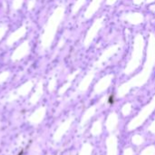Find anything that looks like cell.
Segmentation results:
<instances>
[{"label": "cell", "instance_id": "obj_1", "mask_svg": "<svg viewBox=\"0 0 155 155\" xmlns=\"http://www.w3.org/2000/svg\"><path fill=\"white\" fill-rule=\"evenodd\" d=\"M63 16H64V8L63 7H58L57 9H55L54 12L53 13V15L50 16V18L45 27L42 38H41V45H42L43 48H47L51 45L54 38L57 26H58L60 21L62 20Z\"/></svg>", "mask_w": 155, "mask_h": 155}, {"label": "cell", "instance_id": "obj_2", "mask_svg": "<svg viewBox=\"0 0 155 155\" xmlns=\"http://www.w3.org/2000/svg\"><path fill=\"white\" fill-rule=\"evenodd\" d=\"M30 51V46L28 42H24L23 44H21L13 53L11 59L13 62H17L19 60H21L22 58L25 57Z\"/></svg>", "mask_w": 155, "mask_h": 155}, {"label": "cell", "instance_id": "obj_3", "mask_svg": "<svg viewBox=\"0 0 155 155\" xmlns=\"http://www.w3.org/2000/svg\"><path fill=\"white\" fill-rule=\"evenodd\" d=\"M25 33H26V27L25 25L21 26L20 28H18L16 31H15L13 34L10 35V36L6 40V45H12L14 43H15L19 39H21L25 35Z\"/></svg>", "mask_w": 155, "mask_h": 155}, {"label": "cell", "instance_id": "obj_4", "mask_svg": "<svg viewBox=\"0 0 155 155\" xmlns=\"http://www.w3.org/2000/svg\"><path fill=\"white\" fill-rule=\"evenodd\" d=\"M24 0H14L13 1V8L14 9H19L23 5Z\"/></svg>", "mask_w": 155, "mask_h": 155}, {"label": "cell", "instance_id": "obj_5", "mask_svg": "<svg viewBox=\"0 0 155 155\" xmlns=\"http://www.w3.org/2000/svg\"><path fill=\"white\" fill-rule=\"evenodd\" d=\"M6 29H7V26L6 25H1L0 26V40L3 38V36L5 35V32H6Z\"/></svg>", "mask_w": 155, "mask_h": 155}, {"label": "cell", "instance_id": "obj_6", "mask_svg": "<svg viewBox=\"0 0 155 155\" xmlns=\"http://www.w3.org/2000/svg\"><path fill=\"white\" fill-rule=\"evenodd\" d=\"M35 5V0H28L27 3V8L28 10H32Z\"/></svg>", "mask_w": 155, "mask_h": 155}, {"label": "cell", "instance_id": "obj_7", "mask_svg": "<svg viewBox=\"0 0 155 155\" xmlns=\"http://www.w3.org/2000/svg\"><path fill=\"white\" fill-rule=\"evenodd\" d=\"M8 75H9V73H8V72H4V73H2V74H0V80H1V81H5V80L8 77Z\"/></svg>", "mask_w": 155, "mask_h": 155}]
</instances>
